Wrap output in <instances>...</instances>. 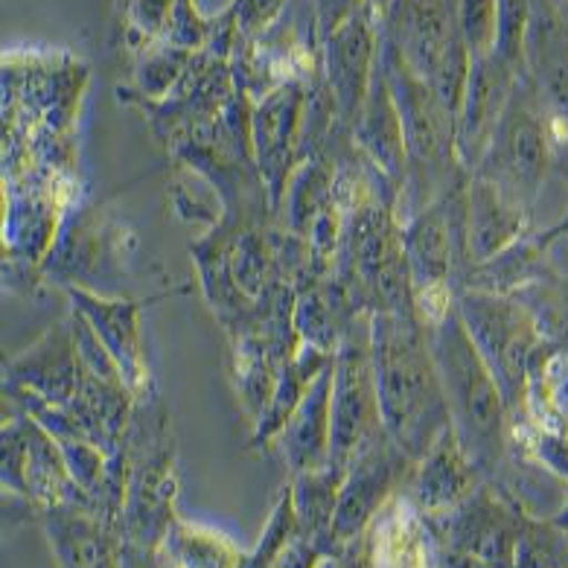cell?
Segmentation results:
<instances>
[{"instance_id":"52a82bcc","label":"cell","mask_w":568,"mask_h":568,"mask_svg":"<svg viewBox=\"0 0 568 568\" xmlns=\"http://www.w3.org/2000/svg\"><path fill=\"white\" fill-rule=\"evenodd\" d=\"M385 432L376 394L374 356H371V324L353 321L342 347L333 356V440L329 467L347 473L351 460L374 437Z\"/></svg>"},{"instance_id":"6da1fadb","label":"cell","mask_w":568,"mask_h":568,"mask_svg":"<svg viewBox=\"0 0 568 568\" xmlns=\"http://www.w3.org/2000/svg\"><path fill=\"white\" fill-rule=\"evenodd\" d=\"M367 324L382 423L417 464L452 426L428 329L417 315L394 312H374Z\"/></svg>"},{"instance_id":"d6a6232c","label":"cell","mask_w":568,"mask_h":568,"mask_svg":"<svg viewBox=\"0 0 568 568\" xmlns=\"http://www.w3.org/2000/svg\"><path fill=\"white\" fill-rule=\"evenodd\" d=\"M435 562L437 568H514L501 566V562L481 560V557H469V554L449 551V548H435Z\"/></svg>"},{"instance_id":"484cf974","label":"cell","mask_w":568,"mask_h":568,"mask_svg":"<svg viewBox=\"0 0 568 568\" xmlns=\"http://www.w3.org/2000/svg\"><path fill=\"white\" fill-rule=\"evenodd\" d=\"M342 481V469L329 467V464L321 469H310V473L292 475V481H288L297 525L304 530V537L324 542L329 554H338L333 545V519L335 507H338Z\"/></svg>"},{"instance_id":"44dd1931","label":"cell","mask_w":568,"mask_h":568,"mask_svg":"<svg viewBox=\"0 0 568 568\" xmlns=\"http://www.w3.org/2000/svg\"><path fill=\"white\" fill-rule=\"evenodd\" d=\"M333 440V365L312 382L304 403L297 405L283 432L274 437L292 475L310 473L329 464Z\"/></svg>"},{"instance_id":"e575fe53","label":"cell","mask_w":568,"mask_h":568,"mask_svg":"<svg viewBox=\"0 0 568 568\" xmlns=\"http://www.w3.org/2000/svg\"><path fill=\"white\" fill-rule=\"evenodd\" d=\"M560 236H566L568 240V211L562 213L560 222L551 227H545V231H539V234H534V242H537L539 248H548L554 240H560Z\"/></svg>"},{"instance_id":"5b68a950","label":"cell","mask_w":568,"mask_h":568,"mask_svg":"<svg viewBox=\"0 0 568 568\" xmlns=\"http://www.w3.org/2000/svg\"><path fill=\"white\" fill-rule=\"evenodd\" d=\"M554 149L557 138L551 118L534 94V88L525 82V77H519L473 175L490 181L510 202L530 211L545 181L554 175Z\"/></svg>"},{"instance_id":"d590c367","label":"cell","mask_w":568,"mask_h":568,"mask_svg":"<svg viewBox=\"0 0 568 568\" xmlns=\"http://www.w3.org/2000/svg\"><path fill=\"white\" fill-rule=\"evenodd\" d=\"M554 175L568 187V132L562 134L557 141V149H554Z\"/></svg>"},{"instance_id":"4316f807","label":"cell","mask_w":568,"mask_h":568,"mask_svg":"<svg viewBox=\"0 0 568 568\" xmlns=\"http://www.w3.org/2000/svg\"><path fill=\"white\" fill-rule=\"evenodd\" d=\"M514 568H568V530L525 510Z\"/></svg>"},{"instance_id":"8992f818","label":"cell","mask_w":568,"mask_h":568,"mask_svg":"<svg viewBox=\"0 0 568 568\" xmlns=\"http://www.w3.org/2000/svg\"><path fill=\"white\" fill-rule=\"evenodd\" d=\"M129 484L120 516L125 545L161 551L175 514L179 496V458L170 428L158 420L155 412H134L129 440Z\"/></svg>"},{"instance_id":"7c38bea8","label":"cell","mask_w":568,"mask_h":568,"mask_svg":"<svg viewBox=\"0 0 568 568\" xmlns=\"http://www.w3.org/2000/svg\"><path fill=\"white\" fill-rule=\"evenodd\" d=\"M382 9L385 7L379 0H374L321 39V73L344 132H353L374 79L382 41Z\"/></svg>"},{"instance_id":"d4e9b609","label":"cell","mask_w":568,"mask_h":568,"mask_svg":"<svg viewBox=\"0 0 568 568\" xmlns=\"http://www.w3.org/2000/svg\"><path fill=\"white\" fill-rule=\"evenodd\" d=\"M161 554L175 568H248L251 554H245L231 537L222 530L190 519L172 521Z\"/></svg>"},{"instance_id":"3957f363","label":"cell","mask_w":568,"mask_h":568,"mask_svg":"<svg viewBox=\"0 0 568 568\" xmlns=\"http://www.w3.org/2000/svg\"><path fill=\"white\" fill-rule=\"evenodd\" d=\"M382 39L458 120L467 88L469 53L449 0H390L382 9Z\"/></svg>"},{"instance_id":"603a6c76","label":"cell","mask_w":568,"mask_h":568,"mask_svg":"<svg viewBox=\"0 0 568 568\" xmlns=\"http://www.w3.org/2000/svg\"><path fill=\"white\" fill-rule=\"evenodd\" d=\"M335 353L321 351L315 344H301L297 353L283 365L281 376L274 382L272 397L265 412L260 414V420L254 423V437L248 440L251 449H260L265 444H274V437L281 435L288 417L295 414V408L304 403L306 390L312 388V382L318 379L329 365H333Z\"/></svg>"},{"instance_id":"f546056e","label":"cell","mask_w":568,"mask_h":568,"mask_svg":"<svg viewBox=\"0 0 568 568\" xmlns=\"http://www.w3.org/2000/svg\"><path fill=\"white\" fill-rule=\"evenodd\" d=\"M528 452L545 473L568 484V432H548L537 426V432L528 437Z\"/></svg>"},{"instance_id":"836d02e7","label":"cell","mask_w":568,"mask_h":568,"mask_svg":"<svg viewBox=\"0 0 568 568\" xmlns=\"http://www.w3.org/2000/svg\"><path fill=\"white\" fill-rule=\"evenodd\" d=\"M123 568H166V560L161 551H146V548L125 545Z\"/></svg>"},{"instance_id":"ffe728a7","label":"cell","mask_w":568,"mask_h":568,"mask_svg":"<svg viewBox=\"0 0 568 568\" xmlns=\"http://www.w3.org/2000/svg\"><path fill=\"white\" fill-rule=\"evenodd\" d=\"M530 211L510 202L490 181L469 172L467 184V248L469 265L487 263L528 236Z\"/></svg>"},{"instance_id":"4fadbf2b","label":"cell","mask_w":568,"mask_h":568,"mask_svg":"<svg viewBox=\"0 0 568 568\" xmlns=\"http://www.w3.org/2000/svg\"><path fill=\"white\" fill-rule=\"evenodd\" d=\"M521 77L548 111L554 138L560 141L568 132V12L560 0H534Z\"/></svg>"},{"instance_id":"9c48e42d","label":"cell","mask_w":568,"mask_h":568,"mask_svg":"<svg viewBox=\"0 0 568 568\" xmlns=\"http://www.w3.org/2000/svg\"><path fill=\"white\" fill-rule=\"evenodd\" d=\"M414 473V460L394 444L388 432L374 437L365 449L351 460L344 473L338 507L333 519V545L342 554L353 542L365 537L371 521L388 507Z\"/></svg>"},{"instance_id":"f35d334b","label":"cell","mask_w":568,"mask_h":568,"mask_svg":"<svg viewBox=\"0 0 568 568\" xmlns=\"http://www.w3.org/2000/svg\"><path fill=\"white\" fill-rule=\"evenodd\" d=\"M164 560H166V557H164ZM166 568H175V566H172V562H170V560H166Z\"/></svg>"},{"instance_id":"74e56055","label":"cell","mask_w":568,"mask_h":568,"mask_svg":"<svg viewBox=\"0 0 568 568\" xmlns=\"http://www.w3.org/2000/svg\"><path fill=\"white\" fill-rule=\"evenodd\" d=\"M318 568H353V566L344 560L342 554H327V557L318 562Z\"/></svg>"},{"instance_id":"4dcf8cb0","label":"cell","mask_w":568,"mask_h":568,"mask_svg":"<svg viewBox=\"0 0 568 568\" xmlns=\"http://www.w3.org/2000/svg\"><path fill=\"white\" fill-rule=\"evenodd\" d=\"M327 554V545L301 534V537L292 539V542L283 548V554L277 557V562H274L272 568H318V562L324 560Z\"/></svg>"},{"instance_id":"277c9868","label":"cell","mask_w":568,"mask_h":568,"mask_svg":"<svg viewBox=\"0 0 568 568\" xmlns=\"http://www.w3.org/2000/svg\"><path fill=\"white\" fill-rule=\"evenodd\" d=\"M455 306L469 338L501 385L510 417L516 420L528 403L530 374L548 351L545 335L539 333L528 306L510 295L458 288Z\"/></svg>"},{"instance_id":"e0dca14e","label":"cell","mask_w":568,"mask_h":568,"mask_svg":"<svg viewBox=\"0 0 568 568\" xmlns=\"http://www.w3.org/2000/svg\"><path fill=\"white\" fill-rule=\"evenodd\" d=\"M44 534L55 568H123L125 537L120 521L71 501L44 510Z\"/></svg>"},{"instance_id":"8fae6325","label":"cell","mask_w":568,"mask_h":568,"mask_svg":"<svg viewBox=\"0 0 568 568\" xmlns=\"http://www.w3.org/2000/svg\"><path fill=\"white\" fill-rule=\"evenodd\" d=\"M306 105L310 91L306 82H283L268 94L251 102V152L254 166L263 179L272 207H281L288 179L304 161Z\"/></svg>"},{"instance_id":"2e32d148","label":"cell","mask_w":568,"mask_h":568,"mask_svg":"<svg viewBox=\"0 0 568 568\" xmlns=\"http://www.w3.org/2000/svg\"><path fill=\"white\" fill-rule=\"evenodd\" d=\"M73 312H79L88 321V327L94 329L102 347L114 358V365L123 374L125 385L132 388L138 399L149 394V365L143 356V335H141V306L138 301H123V297L97 295L94 288L71 286Z\"/></svg>"},{"instance_id":"cb8c5ba5","label":"cell","mask_w":568,"mask_h":568,"mask_svg":"<svg viewBox=\"0 0 568 568\" xmlns=\"http://www.w3.org/2000/svg\"><path fill=\"white\" fill-rule=\"evenodd\" d=\"M283 207L288 231L301 240H310L318 219L335 207V170L327 158L310 155L297 164L288 179Z\"/></svg>"},{"instance_id":"1f68e13d","label":"cell","mask_w":568,"mask_h":568,"mask_svg":"<svg viewBox=\"0 0 568 568\" xmlns=\"http://www.w3.org/2000/svg\"><path fill=\"white\" fill-rule=\"evenodd\" d=\"M367 3H374V0H312L321 39H324L327 32H333L335 27H342L347 18L356 16L358 9H365Z\"/></svg>"},{"instance_id":"8d00e7d4","label":"cell","mask_w":568,"mask_h":568,"mask_svg":"<svg viewBox=\"0 0 568 568\" xmlns=\"http://www.w3.org/2000/svg\"><path fill=\"white\" fill-rule=\"evenodd\" d=\"M548 519H551L554 525H560L562 530H568V487H566V493H562V505L557 507V514L548 516Z\"/></svg>"},{"instance_id":"7a4b0ae2","label":"cell","mask_w":568,"mask_h":568,"mask_svg":"<svg viewBox=\"0 0 568 568\" xmlns=\"http://www.w3.org/2000/svg\"><path fill=\"white\" fill-rule=\"evenodd\" d=\"M426 329L449 408L452 432L458 435V444L473 458L475 467L481 469L484 481H496L514 449V417L501 385L469 338L458 306H452L435 327Z\"/></svg>"},{"instance_id":"5bb4252c","label":"cell","mask_w":568,"mask_h":568,"mask_svg":"<svg viewBox=\"0 0 568 568\" xmlns=\"http://www.w3.org/2000/svg\"><path fill=\"white\" fill-rule=\"evenodd\" d=\"M3 374H7L3 390L27 394L50 405L71 403L82 379V358H79L71 318L53 324L39 342H32L27 351L9 358Z\"/></svg>"},{"instance_id":"f1b7e54d","label":"cell","mask_w":568,"mask_h":568,"mask_svg":"<svg viewBox=\"0 0 568 568\" xmlns=\"http://www.w3.org/2000/svg\"><path fill=\"white\" fill-rule=\"evenodd\" d=\"M304 534L301 525H297L295 516V505H292V490H288V484L281 490L277 501H274L272 514L265 519V528L260 534L257 545H254V551H251L248 568H272L277 562V557L283 554L292 539H297Z\"/></svg>"},{"instance_id":"83f0119b","label":"cell","mask_w":568,"mask_h":568,"mask_svg":"<svg viewBox=\"0 0 568 568\" xmlns=\"http://www.w3.org/2000/svg\"><path fill=\"white\" fill-rule=\"evenodd\" d=\"M193 55V50L170 48V44H149L146 50H141L138 71H134L138 91L152 102L170 100L172 91L181 85V79L187 77Z\"/></svg>"},{"instance_id":"7402d4cb","label":"cell","mask_w":568,"mask_h":568,"mask_svg":"<svg viewBox=\"0 0 568 568\" xmlns=\"http://www.w3.org/2000/svg\"><path fill=\"white\" fill-rule=\"evenodd\" d=\"M129 30L141 36L143 44H170L181 50L207 48L213 21H204L195 0H129L125 7Z\"/></svg>"},{"instance_id":"ab89813d","label":"cell","mask_w":568,"mask_h":568,"mask_svg":"<svg viewBox=\"0 0 568 568\" xmlns=\"http://www.w3.org/2000/svg\"><path fill=\"white\" fill-rule=\"evenodd\" d=\"M566 12H568V9H566Z\"/></svg>"},{"instance_id":"ac0fdd59","label":"cell","mask_w":568,"mask_h":568,"mask_svg":"<svg viewBox=\"0 0 568 568\" xmlns=\"http://www.w3.org/2000/svg\"><path fill=\"white\" fill-rule=\"evenodd\" d=\"M351 138L353 146L365 155L367 164L374 166L399 195L405 184V170H408V152H405L403 120H399L397 100L390 91V79L382 55H376L374 79H371L365 105H362V114L353 125Z\"/></svg>"},{"instance_id":"30bf717a","label":"cell","mask_w":568,"mask_h":568,"mask_svg":"<svg viewBox=\"0 0 568 568\" xmlns=\"http://www.w3.org/2000/svg\"><path fill=\"white\" fill-rule=\"evenodd\" d=\"M525 507L493 484H481L467 501L446 514L420 516L435 548L514 566Z\"/></svg>"},{"instance_id":"d6986e66","label":"cell","mask_w":568,"mask_h":568,"mask_svg":"<svg viewBox=\"0 0 568 568\" xmlns=\"http://www.w3.org/2000/svg\"><path fill=\"white\" fill-rule=\"evenodd\" d=\"M481 484H487L481 469L475 467L449 426L414 464L408 478V501L420 516L446 514L460 501H467Z\"/></svg>"},{"instance_id":"9a60e30c","label":"cell","mask_w":568,"mask_h":568,"mask_svg":"<svg viewBox=\"0 0 568 568\" xmlns=\"http://www.w3.org/2000/svg\"><path fill=\"white\" fill-rule=\"evenodd\" d=\"M521 73L514 64H507L496 53L473 55L469 64L467 88H464V102L458 114V134H455V149L458 161L469 172L481 161L484 149L496 132L498 120L505 114L510 94Z\"/></svg>"},{"instance_id":"ba28073f","label":"cell","mask_w":568,"mask_h":568,"mask_svg":"<svg viewBox=\"0 0 568 568\" xmlns=\"http://www.w3.org/2000/svg\"><path fill=\"white\" fill-rule=\"evenodd\" d=\"M0 473L3 490L27 498L41 510L82 498L68 473L62 446L55 444L48 428L24 412L9 414L0 428Z\"/></svg>"}]
</instances>
